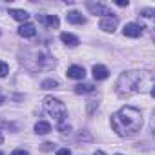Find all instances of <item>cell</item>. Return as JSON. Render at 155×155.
Segmentation results:
<instances>
[{
    "label": "cell",
    "mask_w": 155,
    "mask_h": 155,
    "mask_svg": "<svg viewBox=\"0 0 155 155\" xmlns=\"http://www.w3.org/2000/svg\"><path fill=\"white\" fill-rule=\"evenodd\" d=\"M66 73L69 79H75V81H84V77H86V69L82 66H69Z\"/></svg>",
    "instance_id": "obj_5"
},
{
    "label": "cell",
    "mask_w": 155,
    "mask_h": 155,
    "mask_svg": "<svg viewBox=\"0 0 155 155\" xmlns=\"http://www.w3.org/2000/svg\"><path fill=\"white\" fill-rule=\"evenodd\" d=\"M117 6H120V8H124V6H128V0H126V2H124V0H119V2H117Z\"/></svg>",
    "instance_id": "obj_24"
},
{
    "label": "cell",
    "mask_w": 155,
    "mask_h": 155,
    "mask_svg": "<svg viewBox=\"0 0 155 155\" xmlns=\"http://www.w3.org/2000/svg\"><path fill=\"white\" fill-rule=\"evenodd\" d=\"M95 106H99V102L97 101H90V104H88V113H93V108Z\"/></svg>",
    "instance_id": "obj_19"
},
{
    "label": "cell",
    "mask_w": 155,
    "mask_h": 155,
    "mask_svg": "<svg viewBox=\"0 0 155 155\" xmlns=\"http://www.w3.org/2000/svg\"><path fill=\"white\" fill-rule=\"evenodd\" d=\"M60 40L64 42V44H68V46H79V38H77L75 35H71V33H60Z\"/></svg>",
    "instance_id": "obj_14"
},
{
    "label": "cell",
    "mask_w": 155,
    "mask_h": 155,
    "mask_svg": "<svg viewBox=\"0 0 155 155\" xmlns=\"http://www.w3.org/2000/svg\"><path fill=\"white\" fill-rule=\"evenodd\" d=\"M53 146H55L53 142H46V144H42V150L44 151H49V150H53Z\"/></svg>",
    "instance_id": "obj_20"
},
{
    "label": "cell",
    "mask_w": 155,
    "mask_h": 155,
    "mask_svg": "<svg viewBox=\"0 0 155 155\" xmlns=\"http://www.w3.org/2000/svg\"><path fill=\"white\" fill-rule=\"evenodd\" d=\"M93 155H106V153H104V151H95Z\"/></svg>",
    "instance_id": "obj_26"
},
{
    "label": "cell",
    "mask_w": 155,
    "mask_h": 155,
    "mask_svg": "<svg viewBox=\"0 0 155 155\" xmlns=\"http://www.w3.org/2000/svg\"><path fill=\"white\" fill-rule=\"evenodd\" d=\"M8 73H9V66L4 60H0V77H6Z\"/></svg>",
    "instance_id": "obj_18"
},
{
    "label": "cell",
    "mask_w": 155,
    "mask_h": 155,
    "mask_svg": "<svg viewBox=\"0 0 155 155\" xmlns=\"http://www.w3.org/2000/svg\"><path fill=\"white\" fill-rule=\"evenodd\" d=\"M57 86H58V82H57L55 79H46V81H42V84H40L42 90H55Z\"/></svg>",
    "instance_id": "obj_16"
},
{
    "label": "cell",
    "mask_w": 155,
    "mask_h": 155,
    "mask_svg": "<svg viewBox=\"0 0 155 155\" xmlns=\"http://www.w3.org/2000/svg\"><path fill=\"white\" fill-rule=\"evenodd\" d=\"M108 75H110V71H108L106 66H93V77H95V81H104V79H108Z\"/></svg>",
    "instance_id": "obj_11"
},
{
    "label": "cell",
    "mask_w": 155,
    "mask_h": 155,
    "mask_svg": "<svg viewBox=\"0 0 155 155\" xmlns=\"http://www.w3.org/2000/svg\"><path fill=\"white\" fill-rule=\"evenodd\" d=\"M151 84V75L142 71H126L119 77L117 82V93L120 97H128L133 93H140L144 90V84Z\"/></svg>",
    "instance_id": "obj_2"
},
{
    "label": "cell",
    "mask_w": 155,
    "mask_h": 155,
    "mask_svg": "<svg viewBox=\"0 0 155 155\" xmlns=\"http://www.w3.org/2000/svg\"><path fill=\"white\" fill-rule=\"evenodd\" d=\"M51 131V124L49 122H46V120H38L37 124H35V133H38V135H46V133H49Z\"/></svg>",
    "instance_id": "obj_13"
},
{
    "label": "cell",
    "mask_w": 155,
    "mask_h": 155,
    "mask_svg": "<svg viewBox=\"0 0 155 155\" xmlns=\"http://www.w3.org/2000/svg\"><path fill=\"white\" fill-rule=\"evenodd\" d=\"M2 102H4V97H2V95H0V104H2Z\"/></svg>",
    "instance_id": "obj_27"
},
{
    "label": "cell",
    "mask_w": 155,
    "mask_h": 155,
    "mask_svg": "<svg viewBox=\"0 0 155 155\" xmlns=\"http://www.w3.org/2000/svg\"><path fill=\"white\" fill-rule=\"evenodd\" d=\"M18 35L20 37H24V38H33L35 35H37V28L33 26V24H22L20 28H18Z\"/></svg>",
    "instance_id": "obj_9"
},
{
    "label": "cell",
    "mask_w": 155,
    "mask_h": 155,
    "mask_svg": "<svg viewBox=\"0 0 155 155\" xmlns=\"http://www.w3.org/2000/svg\"><path fill=\"white\" fill-rule=\"evenodd\" d=\"M122 33H124V37L137 38V37H140V35H142V28H140L139 24H133V22H130V24H126V26H124Z\"/></svg>",
    "instance_id": "obj_6"
},
{
    "label": "cell",
    "mask_w": 155,
    "mask_h": 155,
    "mask_svg": "<svg viewBox=\"0 0 155 155\" xmlns=\"http://www.w3.org/2000/svg\"><path fill=\"white\" fill-rule=\"evenodd\" d=\"M57 155H71V151H69L68 148H62V150H58V151H57Z\"/></svg>",
    "instance_id": "obj_21"
},
{
    "label": "cell",
    "mask_w": 155,
    "mask_h": 155,
    "mask_svg": "<svg viewBox=\"0 0 155 155\" xmlns=\"http://www.w3.org/2000/svg\"><path fill=\"white\" fill-rule=\"evenodd\" d=\"M11 155H29V153H28L26 150H15V151H13Z\"/></svg>",
    "instance_id": "obj_22"
},
{
    "label": "cell",
    "mask_w": 155,
    "mask_h": 155,
    "mask_svg": "<svg viewBox=\"0 0 155 155\" xmlns=\"http://www.w3.org/2000/svg\"><path fill=\"white\" fill-rule=\"evenodd\" d=\"M4 142V135H2V131H0V144Z\"/></svg>",
    "instance_id": "obj_25"
},
{
    "label": "cell",
    "mask_w": 155,
    "mask_h": 155,
    "mask_svg": "<svg viewBox=\"0 0 155 155\" xmlns=\"http://www.w3.org/2000/svg\"><path fill=\"white\" fill-rule=\"evenodd\" d=\"M66 20H68L69 24H79V26L86 24V18H84L79 11H69V13L66 15Z\"/></svg>",
    "instance_id": "obj_10"
},
{
    "label": "cell",
    "mask_w": 155,
    "mask_h": 155,
    "mask_svg": "<svg viewBox=\"0 0 155 155\" xmlns=\"http://www.w3.org/2000/svg\"><path fill=\"white\" fill-rule=\"evenodd\" d=\"M0 155H4V153H2V151H0Z\"/></svg>",
    "instance_id": "obj_28"
},
{
    "label": "cell",
    "mask_w": 155,
    "mask_h": 155,
    "mask_svg": "<svg viewBox=\"0 0 155 155\" xmlns=\"http://www.w3.org/2000/svg\"><path fill=\"white\" fill-rule=\"evenodd\" d=\"M88 9L93 13V15H102V18L104 17H111L113 13L110 11V8H106V6H102V4H88Z\"/></svg>",
    "instance_id": "obj_7"
},
{
    "label": "cell",
    "mask_w": 155,
    "mask_h": 155,
    "mask_svg": "<svg viewBox=\"0 0 155 155\" xmlns=\"http://www.w3.org/2000/svg\"><path fill=\"white\" fill-rule=\"evenodd\" d=\"M37 20L46 28H58V18L55 15H37Z\"/></svg>",
    "instance_id": "obj_8"
},
{
    "label": "cell",
    "mask_w": 155,
    "mask_h": 155,
    "mask_svg": "<svg viewBox=\"0 0 155 155\" xmlns=\"http://www.w3.org/2000/svg\"><path fill=\"white\" fill-rule=\"evenodd\" d=\"M57 130H58V131H62V133H66V131H69V130H71V126H69L66 120H60V122H58V126H57Z\"/></svg>",
    "instance_id": "obj_17"
},
{
    "label": "cell",
    "mask_w": 155,
    "mask_h": 155,
    "mask_svg": "<svg viewBox=\"0 0 155 155\" xmlns=\"http://www.w3.org/2000/svg\"><path fill=\"white\" fill-rule=\"evenodd\" d=\"M111 128L120 137L133 135V133L140 131V128H142V113L137 108L124 106L111 115Z\"/></svg>",
    "instance_id": "obj_1"
},
{
    "label": "cell",
    "mask_w": 155,
    "mask_h": 155,
    "mask_svg": "<svg viewBox=\"0 0 155 155\" xmlns=\"http://www.w3.org/2000/svg\"><path fill=\"white\" fill-rule=\"evenodd\" d=\"M117 24H119V18L117 17H104V18H101L99 28L102 31H106V33H113L117 29Z\"/></svg>",
    "instance_id": "obj_4"
},
{
    "label": "cell",
    "mask_w": 155,
    "mask_h": 155,
    "mask_svg": "<svg viewBox=\"0 0 155 155\" xmlns=\"http://www.w3.org/2000/svg\"><path fill=\"white\" fill-rule=\"evenodd\" d=\"M140 15H142V17H153V9H146V11H142Z\"/></svg>",
    "instance_id": "obj_23"
},
{
    "label": "cell",
    "mask_w": 155,
    "mask_h": 155,
    "mask_svg": "<svg viewBox=\"0 0 155 155\" xmlns=\"http://www.w3.org/2000/svg\"><path fill=\"white\" fill-rule=\"evenodd\" d=\"M42 106H44V111H46L49 117L57 119L58 122H60V120H64V117H66V113H68V110H66L64 102H62V101H58V99H55V97H46V99H44V102H42Z\"/></svg>",
    "instance_id": "obj_3"
},
{
    "label": "cell",
    "mask_w": 155,
    "mask_h": 155,
    "mask_svg": "<svg viewBox=\"0 0 155 155\" xmlns=\"http://www.w3.org/2000/svg\"><path fill=\"white\" fill-rule=\"evenodd\" d=\"M117 155H120V153H117Z\"/></svg>",
    "instance_id": "obj_29"
},
{
    "label": "cell",
    "mask_w": 155,
    "mask_h": 155,
    "mask_svg": "<svg viewBox=\"0 0 155 155\" xmlns=\"http://www.w3.org/2000/svg\"><path fill=\"white\" fill-rule=\"evenodd\" d=\"M9 15L18 22H28V18H29V13L24 9H9Z\"/></svg>",
    "instance_id": "obj_12"
},
{
    "label": "cell",
    "mask_w": 155,
    "mask_h": 155,
    "mask_svg": "<svg viewBox=\"0 0 155 155\" xmlns=\"http://www.w3.org/2000/svg\"><path fill=\"white\" fill-rule=\"evenodd\" d=\"M95 91V86L93 84H79V86H75V93H79V95H84V93H93Z\"/></svg>",
    "instance_id": "obj_15"
}]
</instances>
